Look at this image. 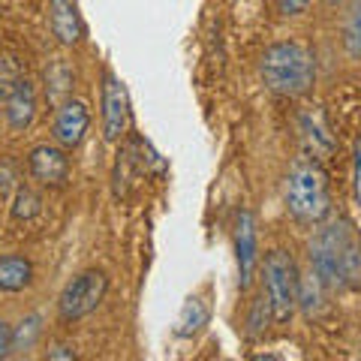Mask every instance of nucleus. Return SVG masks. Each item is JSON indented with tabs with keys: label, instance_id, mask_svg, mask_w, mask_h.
<instances>
[{
	"label": "nucleus",
	"instance_id": "obj_9",
	"mask_svg": "<svg viewBox=\"0 0 361 361\" xmlns=\"http://www.w3.org/2000/svg\"><path fill=\"white\" fill-rule=\"evenodd\" d=\"M90 130V111L87 106L82 103V99H66V103H61L58 109H54V121H51V135L54 142L61 145V148L73 151L78 148V145L85 142V135Z\"/></svg>",
	"mask_w": 361,
	"mask_h": 361
},
{
	"label": "nucleus",
	"instance_id": "obj_19",
	"mask_svg": "<svg viewBox=\"0 0 361 361\" xmlns=\"http://www.w3.org/2000/svg\"><path fill=\"white\" fill-rule=\"evenodd\" d=\"M274 322V313H271V304L265 298V292H259V295L250 301V310H247V337L256 341V337H262L268 331V325Z\"/></svg>",
	"mask_w": 361,
	"mask_h": 361
},
{
	"label": "nucleus",
	"instance_id": "obj_1",
	"mask_svg": "<svg viewBox=\"0 0 361 361\" xmlns=\"http://www.w3.org/2000/svg\"><path fill=\"white\" fill-rule=\"evenodd\" d=\"M307 259L329 289H361V238L346 220L319 223L310 238Z\"/></svg>",
	"mask_w": 361,
	"mask_h": 361
},
{
	"label": "nucleus",
	"instance_id": "obj_17",
	"mask_svg": "<svg viewBox=\"0 0 361 361\" xmlns=\"http://www.w3.org/2000/svg\"><path fill=\"white\" fill-rule=\"evenodd\" d=\"M70 94H73V73L63 61H58L45 73V97H49L54 106H61L70 99Z\"/></svg>",
	"mask_w": 361,
	"mask_h": 361
},
{
	"label": "nucleus",
	"instance_id": "obj_24",
	"mask_svg": "<svg viewBox=\"0 0 361 361\" xmlns=\"http://www.w3.org/2000/svg\"><path fill=\"white\" fill-rule=\"evenodd\" d=\"M13 355V325L0 316V361Z\"/></svg>",
	"mask_w": 361,
	"mask_h": 361
},
{
	"label": "nucleus",
	"instance_id": "obj_25",
	"mask_svg": "<svg viewBox=\"0 0 361 361\" xmlns=\"http://www.w3.org/2000/svg\"><path fill=\"white\" fill-rule=\"evenodd\" d=\"M353 193L361 208V139L355 142V160H353Z\"/></svg>",
	"mask_w": 361,
	"mask_h": 361
},
{
	"label": "nucleus",
	"instance_id": "obj_12",
	"mask_svg": "<svg viewBox=\"0 0 361 361\" xmlns=\"http://www.w3.org/2000/svg\"><path fill=\"white\" fill-rule=\"evenodd\" d=\"M33 283V262L25 253H4L0 256V292L16 295Z\"/></svg>",
	"mask_w": 361,
	"mask_h": 361
},
{
	"label": "nucleus",
	"instance_id": "obj_7",
	"mask_svg": "<svg viewBox=\"0 0 361 361\" xmlns=\"http://www.w3.org/2000/svg\"><path fill=\"white\" fill-rule=\"evenodd\" d=\"M235 259H238V289H250L259 268V229L250 208H241L235 217Z\"/></svg>",
	"mask_w": 361,
	"mask_h": 361
},
{
	"label": "nucleus",
	"instance_id": "obj_27",
	"mask_svg": "<svg viewBox=\"0 0 361 361\" xmlns=\"http://www.w3.org/2000/svg\"><path fill=\"white\" fill-rule=\"evenodd\" d=\"M325 4H331V6H337V4H343V0H325Z\"/></svg>",
	"mask_w": 361,
	"mask_h": 361
},
{
	"label": "nucleus",
	"instance_id": "obj_26",
	"mask_svg": "<svg viewBox=\"0 0 361 361\" xmlns=\"http://www.w3.org/2000/svg\"><path fill=\"white\" fill-rule=\"evenodd\" d=\"M49 358L51 361H75L78 353H75V346H70V343H54L49 349Z\"/></svg>",
	"mask_w": 361,
	"mask_h": 361
},
{
	"label": "nucleus",
	"instance_id": "obj_3",
	"mask_svg": "<svg viewBox=\"0 0 361 361\" xmlns=\"http://www.w3.org/2000/svg\"><path fill=\"white\" fill-rule=\"evenodd\" d=\"M286 214L301 226H319L331 214V190L329 175L313 157H301L292 163L283 190Z\"/></svg>",
	"mask_w": 361,
	"mask_h": 361
},
{
	"label": "nucleus",
	"instance_id": "obj_2",
	"mask_svg": "<svg viewBox=\"0 0 361 361\" xmlns=\"http://www.w3.org/2000/svg\"><path fill=\"white\" fill-rule=\"evenodd\" d=\"M259 75L277 97H304L316 82V58L304 42L280 39L271 42L259 58Z\"/></svg>",
	"mask_w": 361,
	"mask_h": 361
},
{
	"label": "nucleus",
	"instance_id": "obj_11",
	"mask_svg": "<svg viewBox=\"0 0 361 361\" xmlns=\"http://www.w3.org/2000/svg\"><path fill=\"white\" fill-rule=\"evenodd\" d=\"M4 118L13 133H25L33 123V118H37V87L30 85V78H25L16 87V94L4 103Z\"/></svg>",
	"mask_w": 361,
	"mask_h": 361
},
{
	"label": "nucleus",
	"instance_id": "obj_6",
	"mask_svg": "<svg viewBox=\"0 0 361 361\" xmlns=\"http://www.w3.org/2000/svg\"><path fill=\"white\" fill-rule=\"evenodd\" d=\"M99 106H103V139L115 145L130 130V94H127V85L111 70H103Z\"/></svg>",
	"mask_w": 361,
	"mask_h": 361
},
{
	"label": "nucleus",
	"instance_id": "obj_20",
	"mask_svg": "<svg viewBox=\"0 0 361 361\" xmlns=\"http://www.w3.org/2000/svg\"><path fill=\"white\" fill-rule=\"evenodd\" d=\"M25 70H21V63L16 58H9V54H0V103H6L9 97L16 94V87L25 82Z\"/></svg>",
	"mask_w": 361,
	"mask_h": 361
},
{
	"label": "nucleus",
	"instance_id": "obj_18",
	"mask_svg": "<svg viewBox=\"0 0 361 361\" xmlns=\"http://www.w3.org/2000/svg\"><path fill=\"white\" fill-rule=\"evenodd\" d=\"M39 337H42V313L21 316L18 325L13 329V353H30Z\"/></svg>",
	"mask_w": 361,
	"mask_h": 361
},
{
	"label": "nucleus",
	"instance_id": "obj_15",
	"mask_svg": "<svg viewBox=\"0 0 361 361\" xmlns=\"http://www.w3.org/2000/svg\"><path fill=\"white\" fill-rule=\"evenodd\" d=\"M329 286L322 283V277L316 274L313 268H307L301 274V283H298V307L301 313L307 316V319H313V316H319L322 307H325V298H329Z\"/></svg>",
	"mask_w": 361,
	"mask_h": 361
},
{
	"label": "nucleus",
	"instance_id": "obj_23",
	"mask_svg": "<svg viewBox=\"0 0 361 361\" xmlns=\"http://www.w3.org/2000/svg\"><path fill=\"white\" fill-rule=\"evenodd\" d=\"M277 13L283 18H295V16H304L310 9V0H274Z\"/></svg>",
	"mask_w": 361,
	"mask_h": 361
},
{
	"label": "nucleus",
	"instance_id": "obj_8",
	"mask_svg": "<svg viewBox=\"0 0 361 361\" xmlns=\"http://www.w3.org/2000/svg\"><path fill=\"white\" fill-rule=\"evenodd\" d=\"M27 172L33 180H39L42 187H63L70 180V157H66V148H61L58 142L54 145H37L27 154Z\"/></svg>",
	"mask_w": 361,
	"mask_h": 361
},
{
	"label": "nucleus",
	"instance_id": "obj_21",
	"mask_svg": "<svg viewBox=\"0 0 361 361\" xmlns=\"http://www.w3.org/2000/svg\"><path fill=\"white\" fill-rule=\"evenodd\" d=\"M42 211V199L33 193L30 187H18L16 193H13V217L16 220H33L37 214Z\"/></svg>",
	"mask_w": 361,
	"mask_h": 361
},
{
	"label": "nucleus",
	"instance_id": "obj_14",
	"mask_svg": "<svg viewBox=\"0 0 361 361\" xmlns=\"http://www.w3.org/2000/svg\"><path fill=\"white\" fill-rule=\"evenodd\" d=\"M298 123H301V139L307 142L313 160H322L325 154H331L334 139H331V133H329V127H325L319 111H304Z\"/></svg>",
	"mask_w": 361,
	"mask_h": 361
},
{
	"label": "nucleus",
	"instance_id": "obj_13",
	"mask_svg": "<svg viewBox=\"0 0 361 361\" xmlns=\"http://www.w3.org/2000/svg\"><path fill=\"white\" fill-rule=\"evenodd\" d=\"M208 322H211V304L202 295H190L184 301V307H180V313H178L175 334L180 337V341H193V337H199L208 329Z\"/></svg>",
	"mask_w": 361,
	"mask_h": 361
},
{
	"label": "nucleus",
	"instance_id": "obj_22",
	"mask_svg": "<svg viewBox=\"0 0 361 361\" xmlns=\"http://www.w3.org/2000/svg\"><path fill=\"white\" fill-rule=\"evenodd\" d=\"M16 169L9 160H0V199H6L9 193H16Z\"/></svg>",
	"mask_w": 361,
	"mask_h": 361
},
{
	"label": "nucleus",
	"instance_id": "obj_16",
	"mask_svg": "<svg viewBox=\"0 0 361 361\" xmlns=\"http://www.w3.org/2000/svg\"><path fill=\"white\" fill-rule=\"evenodd\" d=\"M341 39L349 58L361 61V0H346L341 18Z\"/></svg>",
	"mask_w": 361,
	"mask_h": 361
},
{
	"label": "nucleus",
	"instance_id": "obj_10",
	"mask_svg": "<svg viewBox=\"0 0 361 361\" xmlns=\"http://www.w3.org/2000/svg\"><path fill=\"white\" fill-rule=\"evenodd\" d=\"M49 27L61 45H78L85 37V25L75 0H49Z\"/></svg>",
	"mask_w": 361,
	"mask_h": 361
},
{
	"label": "nucleus",
	"instance_id": "obj_5",
	"mask_svg": "<svg viewBox=\"0 0 361 361\" xmlns=\"http://www.w3.org/2000/svg\"><path fill=\"white\" fill-rule=\"evenodd\" d=\"M106 292H109L106 271L87 268V271H82V274H75L73 280H66V286L58 295V319L63 325L85 319V316H90L99 304H103Z\"/></svg>",
	"mask_w": 361,
	"mask_h": 361
},
{
	"label": "nucleus",
	"instance_id": "obj_4",
	"mask_svg": "<svg viewBox=\"0 0 361 361\" xmlns=\"http://www.w3.org/2000/svg\"><path fill=\"white\" fill-rule=\"evenodd\" d=\"M298 283L301 271L289 250H268L262 259V292L271 304L274 322H289L298 310Z\"/></svg>",
	"mask_w": 361,
	"mask_h": 361
}]
</instances>
